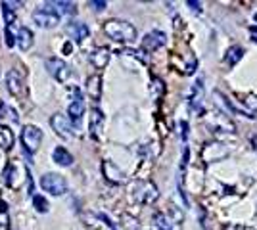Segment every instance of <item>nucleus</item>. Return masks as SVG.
<instances>
[{"mask_svg":"<svg viewBox=\"0 0 257 230\" xmlns=\"http://www.w3.org/2000/svg\"><path fill=\"white\" fill-rule=\"evenodd\" d=\"M46 71L56 81H60V83H65L69 79V75H71V69H69V66L65 64L62 58H48L46 60Z\"/></svg>","mask_w":257,"mask_h":230,"instance_id":"obj_7","label":"nucleus"},{"mask_svg":"<svg viewBox=\"0 0 257 230\" xmlns=\"http://www.w3.org/2000/svg\"><path fill=\"white\" fill-rule=\"evenodd\" d=\"M52 159L58 165H62V167H69V165H73V155L67 152L64 146H58V148H54Z\"/></svg>","mask_w":257,"mask_h":230,"instance_id":"obj_16","label":"nucleus"},{"mask_svg":"<svg viewBox=\"0 0 257 230\" xmlns=\"http://www.w3.org/2000/svg\"><path fill=\"white\" fill-rule=\"evenodd\" d=\"M242 104L247 106V110L251 113H257V94H244L242 96Z\"/></svg>","mask_w":257,"mask_h":230,"instance_id":"obj_24","label":"nucleus"},{"mask_svg":"<svg viewBox=\"0 0 257 230\" xmlns=\"http://www.w3.org/2000/svg\"><path fill=\"white\" fill-rule=\"evenodd\" d=\"M251 144H253V148H255V152H257V136H253V138H251Z\"/></svg>","mask_w":257,"mask_h":230,"instance_id":"obj_32","label":"nucleus"},{"mask_svg":"<svg viewBox=\"0 0 257 230\" xmlns=\"http://www.w3.org/2000/svg\"><path fill=\"white\" fill-rule=\"evenodd\" d=\"M186 4H188V6H190V8H194V10H196V12H200V10H202V8H200V6H202V4H200V2H194V0H188V2H186Z\"/></svg>","mask_w":257,"mask_h":230,"instance_id":"obj_30","label":"nucleus"},{"mask_svg":"<svg viewBox=\"0 0 257 230\" xmlns=\"http://www.w3.org/2000/svg\"><path fill=\"white\" fill-rule=\"evenodd\" d=\"M33 22L37 23L39 27H43V29H54V27L60 23V18H58L56 12L52 10L50 2H46V4H43V8L35 10V14H33Z\"/></svg>","mask_w":257,"mask_h":230,"instance_id":"obj_4","label":"nucleus"},{"mask_svg":"<svg viewBox=\"0 0 257 230\" xmlns=\"http://www.w3.org/2000/svg\"><path fill=\"white\" fill-rule=\"evenodd\" d=\"M50 125H52V129L56 131V134L62 136V138H73V136H75V127H73L71 119H69L67 115H64V113L52 115Z\"/></svg>","mask_w":257,"mask_h":230,"instance_id":"obj_6","label":"nucleus"},{"mask_svg":"<svg viewBox=\"0 0 257 230\" xmlns=\"http://www.w3.org/2000/svg\"><path fill=\"white\" fill-rule=\"evenodd\" d=\"M181 127H182V140H186L188 138V125H186V121H182Z\"/></svg>","mask_w":257,"mask_h":230,"instance_id":"obj_28","label":"nucleus"},{"mask_svg":"<svg viewBox=\"0 0 257 230\" xmlns=\"http://www.w3.org/2000/svg\"><path fill=\"white\" fill-rule=\"evenodd\" d=\"M90 6H94V10L102 12L107 6V2L106 0H92V2H90Z\"/></svg>","mask_w":257,"mask_h":230,"instance_id":"obj_27","label":"nucleus"},{"mask_svg":"<svg viewBox=\"0 0 257 230\" xmlns=\"http://www.w3.org/2000/svg\"><path fill=\"white\" fill-rule=\"evenodd\" d=\"M88 129H90V136L92 138H98L100 134H102V129H104V113L94 108V110L90 111V125H88Z\"/></svg>","mask_w":257,"mask_h":230,"instance_id":"obj_14","label":"nucleus"},{"mask_svg":"<svg viewBox=\"0 0 257 230\" xmlns=\"http://www.w3.org/2000/svg\"><path fill=\"white\" fill-rule=\"evenodd\" d=\"M249 33H251V39L257 43V25H251V27H249Z\"/></svg>","mask_w":257,"mask_h":230,"instance_id":"obj_31","label":"nucleus"},{"mask_svg":"<svg viewBox=\"0 0 257 230\" xmlns=\"http://www.w3.org/2000/svg\"><path fill=\"white\" fill-rule=\"evenodd\" d=\"M16 43L20 46V50H29L33 46V33L31 29H27V27H22L20 31H18V37H16Z\"/></svg>","mask_w":257,"mask_h":230,"instance_id":"obj_18","label":"nucleus"},{"mask_svg":"<svg viewBox=\"0 0 257 230\" xmlns=\"http://www.w3.org/2000/svg\"><path fill=\"white\" fill-rule=\"evenodd\" d=\"M6 44H8V46H14V37H12V33H10V27L6 29Z\"/></svg>","mask_w":257,"mask_h":230,"instance_id":"obj_29","label":"nucleus"},{"mask_svg":"<svg viewBox=\"0 0 257 230\" xmlns=\"http://www.w3.org/2000/svg\"><path fill=\"white\" fill-rule=\"evenodd\" d=\"M255 22H257V14H255Z\"/></svg>","mask_w":257,"mask_h":230,"instance_id":"obj_34","label":"nucleus"},{"mask_svg":"<svg viewBox=\"0 0 257 230\" xmlns=\"http://www.w3.org/2000/svg\"><path fill=\"white\" fill-rule=\"evenodd\" d=\"M90 62H92V66L96 67V69H104V67L107 66V62H109V50L104 48V46L96 48V50L90 54Z\"/></svg>","mask_w":257,"mask_h":230,"instance_id":"obj_15","label":"nucleus"},{"mask_svg":"<svg viewBox=\"0 0 257 230\" xmlns=\"http://www.w3.org/2000/svg\"><path fill=\"white\" fill-rule=\"evenodd\" d=\"M0 211H6V203H0Z\"/></svg>","mask_w":257,"mask_h":230,"instance_id":"obj_33","label":"nucleus"},{"mask_svg":"<svg viewBox=\"0 0 257 230\" xmlns=\"http://www.w3.org/2000/svg\"><path fill=\"white\" fill-rule=\"evenodd\" d=\"M225 230H253L251 226H247V224H240V222H230V224H226Z\"/></svg>","mask_w":257,"mask_h":230,"instance_id":"obj_26","label":"nucleus"},{"mask_svg":"<svg viewBox=\"0 0 257 230\" xmlns=\"http://www.w3.org/2000/svg\"><path fill=\"white\" fill-rule=\"evenodd\" d=\"M121 54L133 56V58H137V60H140L142 64H148V56H146V52H144V50H123Z\"/></svg>","mask_w":257,"mask_h":230,"instance_id":"obj_25","label":"nucleus"},{"mask_svg":"<svg viewBox=\"0 0 257 230\" xmlns=\"http://www.w3.org/2000/svg\"><path fill=\"white\" fill-rule=\"evenodd\" d=\"M165 43H167V35L163 33V31H150L142 39V50L154 52V50H158L161 46H165Z\"/></svg>","mask_w":257,"mask_h":230,"instance_id":"obj_8","label":"nucleus"},{"mask_svg":"<svg viewBox=\"0 0 257 230\" xmlns=\"http://www.w3.org/2000/svg\"><path fill=\"white\" fill-rule=\"evenodd\" d=\"M41 188L52 196H62L67 192V180L58 173H44L41 176Z\"/></svg>","mask_w":257,"mask_h":230,"instance_id":"obj_2","label":"nucleus"},{"mask_svg":"<svg viewBox=\"0 0 257 230\" xmlns=\"http://www.w3.org/2000/svg\"><path fill=\"white\" fill-rule=\"evenodd\" d=\"M86 90H88V94H90L94 100L100 98V94H102V79H100V75H92L90 79H88Z\"/></svg>","mask_w":257,"mask_h":230,"instance_id":"obj_22","label":"nucleus"},{"mask_svg":"<svg viewBox=\"0 0 257 230\" xmlns=\"http://www.w3.org/2000/svg\"><path fill=\"white\" fill-rule=\"evenodd\" d=\"M6 85H8V90H10V94H14V96H22V94H23L22 75H20L16 69L8 71V75H6Z\"/></svg>","mask_w":257,"mask_h":230,"instance_id":"obj_13","label":"nucleus"},{"mask_svg":"<svg viewBox=\"0 0 257 230\" xmlns=\"http://www.w3.org/2000/svg\"><path fill=\"white\" fill-rule=\"evenodd\" d=\"M102 171H104V176H106L109 182H113V184H123L127 180L125 173L115 163H111V161H104L102 163Z\"/></svg>","mask_w":257,"mask_h":230,"instance_id":"obj_11","label":"nucleus"},{"mask_svg":"<svg viewBox=\"0 0 257 230\" xmlns=\"http://www.w3.org/2000/svg\"><path fill=\"white\" fill-rule=\"evenodd\" d=\"M106 35L115 43H135L137 41V29L135 25L123 20H109L104 25Z\"/></svg>","mask_w":257,"mask_h":230,"instance_id":"obj_1","label":"nucleus"},{"mask_svg":"<svg viewBox=\"0 0 257 230\" xmlns=\"http://www.w3.org/2000/svg\"><path fill=\"white\" fill-rule=\"evenodd\" d=\"M226 155H228V150H226L223 144H217V142L205 144V148L202 150V157H204V161H207V163L219 161V159H223Z\"/></svg>","mask_w":257,"mask_h":230,"instance_id":"obj_9","label":"nucleus"},{"mask_svg":"<svg viewBox=\"0 0 257 230\" xmlns=\"http://www.w3.org/2000/svg\"><path fill=\"white\" fill-rule=\"evenodd\" d=\"M65 33L69 35L73 41H77V43H83L86 37L90 35V31H88L86 23H83V22H71V23H67V27H65Z\"/></svg>","mask_w":257,"mask_h":230,"instance_id":"obj_12","label":"nucleus"},{"mask_svg":"<svg viewBox=\"0 0 257 230\" xmlns=\"http://www.w3.org/2000/svg\"><path fill=\"white\" fill-rule=\"evenodd\" d=\"M242 56H244V48H242V46H230L225 54V64L230 67H234L236 64L242 60Z\"/></svg>","mask_w":257,"mask_h":230,"instance_id":"obj_19","label":"nucleus"},{"mask_svg":"<svg viewBox=\"0 0 257 230\" xmlns=\"http://www.w3.org/2000/svg\"><path fill=\"white\" fill-rule=\"evenodd\" d=\"M22 2H2V14H4V23L10 27L12 23L16 22V8Z\"/></svg>","mask_w":257,"mask_h":230,"instance_id":"obj_20","label":"nucleus"},{"mask_svg":"<svg viewBox=\"0 0 257 230\" xmlns=\"http://www.w3.org/2000/svg\"><path fill=\"white\" fill-rule=\"evenodd\" d=\"M83 115H85V100L81 96V92L77 90L75 98L67 108V117L71 119V123H77V127H79V121L83 119Z\"/></svg>","mask_w":257,"mask_h":230,"instance_id":"obj_10","label":"nucleus"},{"mask_svg":"<svg viewBox=\"0 0 257 230\" xmlns=\"http://www.w3.org/2000/svg\"><path fill=\"white\" fill-rule=\"evenodd\" d=\"M43 142V131L37 125H25L22 131V144L29 153H35Z\"/></svg>","mask_w":257,"mask_h":230,"instance_id":"obj_3","label":"nucleus"},{"mask_svg":"<svg viewBox=\"0 0 257 230\" xmlns=\"http://www.w3.org/2000/svg\"><path fill=\"white\" fill-rule=\"evenodd\" d=\"M33 205H35V209H37L39 213H46V211L50 209L48 201H46V197L39 196V194H35V196H33Z\"/></svg>","mask_w":257,"mask_h":230,"instance_id":"obj_23","label":"nucleus"},{"mask_svg":"<svg viewBox=\"0 0 257 230\" xmlns=\"http://www.w3.org/2000/svg\"><path fill=\"white\" fill-rule=\"evenodd\" d=\"M50 6H52V10L56 12L58 18H62V16H73L77 12L73 2H65V0H62V2H50Z\"/></svg>","mask_w":257,"mask_h":230,"instance_id":"obj_17","label":"nucleus"},{"mask_svg":"<svg viewBox=\"0 0 257 230\" xmlns=\"http://www.w3.org/2000/svg\"><path fill=\"white\" fill-rule=\"evenodd\" d=\"M12 146H14V132L10 131V127L0 125V148L8 152Z\"/></svg>","mask_w":257,"mask_h":230,"instance_id":"obj_21","label":"nucleus"},{"mask_svg":"<svg viewBox=\"0 0 257 230\" xmlns=\"http://www.w3.org/2000/svg\"><path fill=\"white\" fill-rule=\"evenodd\" d=\"M133 196L139 203H152L158 197V188L150 180H139L133 188Z\"/></svg>","mask_w":257,"mask_h":230,"instance_id":"obj_5","label":"nucleus"}]
</instances>
